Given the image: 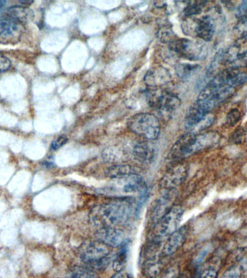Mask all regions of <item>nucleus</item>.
Segmentation results:
<instances>
[{
	"label": "nucleus",
	"instance_id": "obj_30",
	"mask_svg": "<svg viewBox=\"0 0 247 278\" xmlns=\"http://www.w3.org/2000/svg\"><path fill=\"white\" fill-rule=\"evenodd\" d=\"M68 142V137L65 136V135H60L58 138L53 141L52 143L51 144V149L53 151L57 150V149L63 147Z\"/></svg>",
	"mask_w": 247,
	"mask_h": 278
},
{
	"label": "nucleus",
	"instance_id": "obj_23",
	"mask_svg": "<svg viewBox=\"0 0 247 278\" xmlns=\"http://www.w3.org/2000/svg\"><path fill=\"white\" fill-rule=\"evenodd\" d=\"M128 258V247L126 246V243L121 246V250L117 254L116 258L114 259L113 267L116 272H121V270L125 267V264L127 262Z\"/></svg>",
	"mask_w": 247,
	"mask_h": 278
},
{
	"label": "nucleus",
	"instance_id": "obj_4",
	"mask_svg": "<svg viewBox=\"0 0 247 278\" xmlns=\"http://www.w3.org/2000/svg\"><path fill=\"white\" fill-rule=\"evenodd\" d=\"M110 254L111 248L98 240L85 242L80 248L82 262L92 269L106 267L109 263Z\"/></svg>",
	"mask_w": 247,
	"mask_h": 278
},
{
	"label": "nucleus",
	"instance_id": "obj_28",
	"mask_svg": "<svg viewBox=\"0 0 247 278\" xmlns=\"http://www.w3.org/2000/svg\"><path fill=\"white\" fill-rule=\"evenodd\" d=\"M246 67H247V51L238 57L237 59L230 65V68H236V69L246 68Z\"/></svg>",
	"mask_w": 247,
	"mask_h": 278
},
{
	"label": "nucleus",
	"instance_id": "obj_35",
	"mask_svg": "<svg viewBox=\"0 0 247 278\" xmlns=\"http://www.w3.org/2000/svg\"><path fill=\"white\" fill-rule=\"evenodd\" d=\"M111 278H123V274L121 272H116Z\"/></svg>",
	"mask_w": 247,
	"mask_h": 278
},
{
	"label": "nucleus",
	"instance_id": "obj_10",
	"mask_svg": "<svg viewBox=\"0 0 247 278\" xmlns=\"http://www.w3.org/2000/svg\"><path fill=\"white\" fill-rule=\"evenodd\" d=\"M176 189L164 190V193L158 197L157 200L152 204L150 212V222L152 226H155L159 219L164 217L174 207L176 198Z\"/></svg>",
	"mask_w": 247,
	"mask_h": 278
},
{
	"label": "nucleus",
	"instance_id": "obj_37",
	"mask_svg": "<svg viewBox=\"0 0 247 278\" xmlns=\"http://www.w3.org/2000/svg\"><path fill=\"white\" fill-rule=\"evenodd\" d=\"M184 278H188V277H184Z\"/></svg>",
	"mask_w": 247,
	"mask_h": 278
},
{
	"label": "nucleus",
	"instance_id": "obj_24",
	"mask_svg": "<svg viewBox=\"0 0 247 278\" xmlns=\"http://www.w3.org/2000/svg\"><path fill=\"white\" fill-rule=\"evenodd\" d=\"M157 37L161 42L171 44L174 42V34L169 25H163L158 30Z\"/></svg>",
	"mask_w": 247,
	"mask_h": 278
},
{
	"label": "nucleus",
	"instance_id": "obj_7",
	"mask_svg": "<svg viewBox=\"0 0 247 278\" xmlns=\"http://www.w3.org/2000/svg\"><path fill=\"white\" fill-rule=\"evenodd\" d=\"M183 210L180 206H174L172 209L159 219V222L154 226L151 241L160 243L165 238H167L178 228Z\"/></svg>",
	"mask_w": 247,
	"mask_h": 278
},
{
	"label": "nucleus",
	"instance_id": "obj_11",
	"mask_svg": "<svg viewBox=\"0 0 247 278\" xmlns=\"http://www.w3.org/2000/svg\"><path fill=\"white\" fill-rule=\"evenodd\" d=\"M193 23L190 21V25L183 23V30L187 34H195L196 37L200 38L205 42H210L213 38L215 34V23L210 16H204L198 20H193Z\"/></svg>",
	"mask_w": 247,
	"mask_h": 278
},
{
	"label": "nucleus",
	"instance_id": "obj_32",
	"mask_svg": "<svg viewBox=\"0 0 247 278\" xmlns=\"http://www.w3.org/2000/svg\"><path fill=\"white\" fill-rule=\"evenodd\" d=\"M217 276V269L214 267H209L202 271L200 278H216Z\"/></svg>",
	"mask_w": 247,
	"mask_h": 278
},
{
	"label": "nucleus",
	"instance_id": "obj_31",
	"mask_svg": "<svg viewBox=\"0 0 247 278\" xmlns=\"http://www.w3.org/2000/svg\"><path fill=\"white\" fill-rule=\"evenodd\" d=\"M243 135H244V130L240 127L239 128H238V129L233 132L231 137V140L235 144L241 143Z\"/></svg>",
	"mask_w": 247,
	"mask_h": 278
},
{
	"label": "nucleus",
	"instance_id": "obj_19",
	"mask_svg": "<svg viewBox=\"0 0 247 278\" xmlns=\"http://www.w3.org/2000/svg\"><path fill=\"white\" fill-rule=\"evenodd\" d=\"M7 14L9 17L8 18L18 24L27 23L34 17L32 10L21 6L12 7L8 10Z\"/></svg>",
	"mask_w": 247,
	"mask_h": 278
},
{
	"label": "nucleus",
	"instance_id": "obj_16",
	"mask_svg": "<svg viewBox=\"0 0 247 278\" xmlns=\"http://www.w3.org/2000/svg\"><path fill=\"white\" fill-rule=\"evenodd\" d=\"M133 155L139 162L148 164L153 162L156 157V151L147 142H140L134 145Z\"/></svg>",
	"mask_w": 247,
	"mask_h": 278
},
{
	"label": "nucleus",
	"instance_id": "obj_20",
	"mask_svg": "<svg viewBox=\"0 0 247 278\" xmlns=\"http://www.w3.org/2000/svg\"><path fill=\"white\" fill-rule=\"evenodd\" d=\"M19 24L10 19L0 20V40L5 41L14 39L18 34Z\"/></svg>",
	"mask_w": 247,
	"mask_h": 278
},
{
	"label": "nucleus",
	"instance_id": "obj_33",
	"mask_svg": "<svg viewBox=\"0 0 247 278\" xmlns=\"http://www.w3.org/2000/svg\"><path fill=\"white\" fill-rule=\"evenodd\" d=\"M11 66V62L6 57L0 53V73L6 71Z\"/></svg>",
	"mask_w": 247,
	"mask_h": 278
},
{
	"label": "nucleus",
	"instance_id": "obj_25",
	"mask_svg": "<svg viewBox=\"0 0 247 278\" xmlns=\"http://www.w3.org/2000/svg\"><path fill=\"white\" fill-rule=\"evenodd\" d=\"M205 3V2H192V3H190V4L188 5V7L183 10L185 16L191 18V17L195 16V15L200 14Z\"/></svg>",
	"mask_w": 247,
	"mask_h": 278
},
{
	"label": "nucleus",
	"instance_id": "obj_34",
	"mask_svg": "<svg viewBox=\"0 0 247 278\" xmlns=\"http://www.w3.org/2000/svg\"><path fill=\"white\" fill-rule=\"evenodd\" d=\"M178 267H173L165 271L161 278H178Z\"/></svg>",
	"mask_w": 247,
	"mask_h": 278
},
{
	"label": "nucleus",
	"instance_id": "obj_27",
	"mask_svg": "<svg viewBox=\"0 0 247 278\" xmlns=\"http://www.w3.org/2000/svg\"><path fill=\"white\" fill-rule=\"evenodd\" d=\"M241 118V113L237 109H233L229 112L226 116V124L229 126H234Z\"/></svg>",
	"mask_w": 247,
	"mask_h": 278
},
{
	"label": "nucleus",
	"instance_id": "obj_22",
	"mask_svg": "<svg viewBox=\"0 0 247 278\" xmlns=\"http://www.w3.org/2000/svg\"><path fill=\"white\" fill-rule=\"evenodd\" d=\"M200 66L197 65L188 64V63H180L175 68L176 75L181 80H188L194 73L199 69Z\"/></svg>",
	"mask_w": 247,
	"mask_h": 278
},
{
	"label": "nucleus",
	"instance_id": "obj_3",
	"mask_svg": "<svg viewBox=\"0 0 247 278\" xmlns=\"http://www.w3.org/2000/svg\"><path fill=\"white\" fill-rule=\"evenodd\" d=\"M112 181L104 189L105 194L118 199H131L145 197L147 192L146 182L140 175H133L111 179Z\"/></svg>",
	"mask_w": 247,
	"mask_h": 278
},
{
	"label": "nucleus",
	"instance_id": "obj_17",
	"mask_svg": "<svg viewBox=\"0 0 247 278\" xmlns=\"http://www.w3.org/2000/svg\"><path fill=\"white\" fill-rule=\"evenodd\" d=\"M141 170L137 166L130 164H116L111 166L106 170V177L115 179V178H123L133 175H140Z\"/></svg>",
	"mask_w": 247,
	"mask_h": 278
},
{
	"label": "nucleus",
	"instance_id": "obj_6",
	"mask_svg": "<svg viewBox=\"0 0 247 278\" xmlns=\"http://www.w3.org/2000/svg\"><path fill=\"white\" fill-rule=\"evenodd\" d=\"M128 127L135 134L149 141L156 140L161 133L159 118L151 113L135 115L129 121Z\"/></svg>",
	"mask_w": 247,
	"mask_h": 278
},
{
	"label": "nucleus",
	"instance_id": "obj_36",
	"mask_svg": "<svg viewBox=\"0 0 247 278\" xmlns=\"http://www.w3.org/2000/svg\"><path fill=\"white\" fill-rule=\"evenodd\" d=\"M33 1H21L20 2V4L22 5H29L32 4Z\"/></svg>",
	"mask_w": 247,
	"mask_h": 278
},
{
	"label": "nucleus",
	"instance_id": "obj_8",
	"mask_svg": "<svg viewBox=\"0 0 247 278\" xmlns=\"http://www.w3.org/2000/svg\"><path fill=\"white\" fill-rule=\"evenodd\" d=\"M171 50L178 56L190 61H203L207 56V48L200 41L182 39L170 44Z\"/></svg>",
	"mask_w": 247,
	"mask_h": 278
},
{
	"label": "nucleus",
	"instance_id": "obj_5",
	"mask_svg": "<svg viewBox=\"0 0 247 278\" xmlns=\"http://www.w3.org/2000/svg\"><path fill=\"white\" fill-rule=\"evenodd\" d=\"M147 103L161 116H171L177 110L181 102L176 94L159 88L152 89L146 92Z\"/></svg>",
	"mask_w": 247,
	"mask_h": 278
},
{
	"label": "nucleus",
	"instance_id": "obj_12",
	"mask_svg": "<svg viewBox=\"0 0 247 278\" xmlns=\"http://www.w3.org/2000/svg\"><path fill=\"white\" fill-rule=\"evenodd\" d=\"M195 134L186 133L176 141L168 154V159L171 162H180L191 156V149Z\"/></svg>",
	"mask_w": 247,
	"mask_h": 278
},
{
	"label": "nucleus",
	"instance_id": "obj_2",
	"mask_svg": "<svg viewBox=\"0 0 247 278\" xmlns=\"http://www.w3.org/2000/svg\"><path fill=\"white\" fill-rule=\"evenodd\" d=\"M133 212V202L130 199H118L92 208L89 213V220L98 230L118 227L128 222Z\"/></svg>",
	"mask_w": 247,
	"mask_h": 278
},
{
	"label": "nucleus",
	"instance_id": "obj_26",
	"mask_svg": "<svg viewBox=\"0 0 247 278\" xmlns=\"http://www.w3.org/2000/svg\"><path fill=\"white\" fill-rule=\"evenodd\" d=\"M234 31L236 34L241 36V38H246L247 37V15L240 18L237 23L234 27Z\"/></svg>",
	"mask_w": 247,
	"mask_h": 278
},
{
	"label": "nucleus",
	"instance_id": "obj_29",
	"mask_svg": "<svg viewBox=\"0 0 247 278\" xmlns=\"http://www.w3.org/2000/svg\"><path fill=\"white\" fill-rule=\"evenodd\" d=\"M241 269L238 267H232L228 269L221 278H241Z\"/></svg>",
	"mask_w": 247,
	"mask_h": 278
},
{
	"label": "nucleus",
	"instance_id": "obj_18",
	"mask_svg": "<svg viewBox=\"0 0 247 278\" xmlns=\"http://www.w3.org/2000/svg\"><path fill=\"white\" fill-rule=\"evenodd\" d=\"M247 51V39L246 38H240L237 41L235 42L234 44H232L227 51H225L223 60L225 61L226 64L229 66L233 62Z\"/></svg>",
	"mask_w": 247,
	"mask_h": 278
},
{
	"label": "nucleus",
	"instance_id": "obj_13",
	"mask_svg": "<svg viewBox=\"0 0 247 278\" xmlns=\"http://www.w3.org/2000/svg\"><path fill=\"white\" fill-rule=\"evenodd\" d=\"M98 241L104 243L110 248H117L126 243L125 232L118 227L101 228L96 234Z\"/></svg>",
	"mask_w": 247,
	"mask_h": 278
},
{
	"label": "nucleus",
	"instance_id": "obj_15",
	"mask_svg": "<svg viewBox=\"0 0 247 278\" xmlns=\"http://www.w3.org/2000/svg\"><path fill=\"white\" fill-rule=\"evenodd\" d=\"M188 235L186 226L178 228L172 234L170 235L164 242L161 254L164 257H169L174 255L185 243Z\"/></svg>",
	"mask_w": 247,
	"mask_h": 278
},
{
	"label": "nucleus",
	"instance_id": "obj_14",
	"mask_svg": "<svg viewBox=\"0 0 247 278\" xmlns=\"http://www.w3.org/2000/svg\"><path fill=\"white\" fill-rule=\"evenodd\" d=\"M172 80V75L167 68L157 66L149 70L144 77L145 85L152 89L161 88Z\"/></svg>",
	"mask_w": 247,
	"mask_h": 278
},
{
	"label": "nucleus",
	"instance_id": "obj_21",
	"mask_svg": "<svg viewBox=\"0 0 247 278\" xmlns=\"http://www.w3.org/2000/svg\"><path fill=\"white\" fill-rule=\"evenodd\" d=\"M97 274L95 273L94 269L89 268L88 267H72L69 271L67 278H97Z\"/></svg>",
	"mask_w": 247,
	"mask_h": 278
},
{
	"label": "nucleus",
	"instance_id": "obj_1",
	"mask_svg": "<svg viewBox=\"0 0 247 278\" xmlns=\"http://www.w3.org/2000/svg\"><path fill=\"white\" fill-rule=\"evenodd\" d=\"M247 75L235 68H228L212 78L199 94L196 102L207 113L227 100L235 89L245 83Z\"/></svg>",
	"mask_w": 247,
	"mask_h": 278
},
{
	"label": "nucleus",
	"instance_id": "obj_9",
	"mask_svg": "<svg viewBox=\"0 0 247 278\" xmlns=\"http://www.w3.org/2000/svg\"><path fill=\"white\" fill-rule=\"evenodd\" d=\"M189 166L187 163L175 162L165 173L160 181V187L164 190L176 189L188 178Z\"/></svg>",
	"mask_w": 247,
	"mask_h": 278
}]
</instances>
